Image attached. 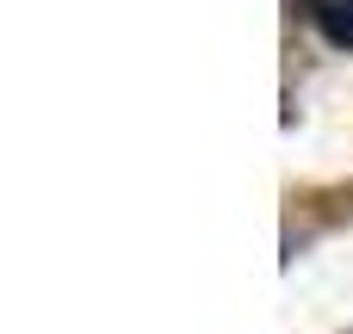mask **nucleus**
Returning <instances> with one entry per match:
<instances>
[{"mask_svg": "<svg viewBox=\"0 0 353 334\" xmlns=\"http://www.w3.org/2000/svg\"><path fill=\"white\" fill-rule=\"evenodd\" d=\"M304 12L335 50H353V0H304Z\"/></svg>", "mask_w": 353, "mask_h": 334, "instance_id": "1", "label": "nucleus"}]
</instances>
